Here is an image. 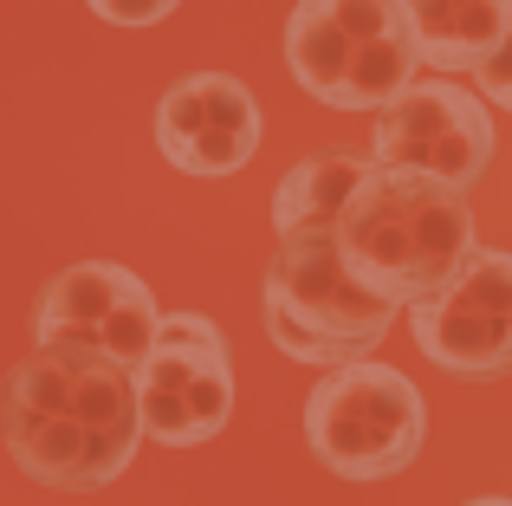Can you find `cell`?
<instances>
[{
  "label": "cell",
  "instance_id": "3",
  "mask_svg": "<svg viewBox=\"0 0 512 506\" xmlns=\"http://www.w3.org/2000/svg\"><path fill=\"white\" fill-rule=\"evenodd\" d=\"M331 221L338 215H299L286 228H273L279 247H273V266H266V331L292 364H312V370L370 357L402 318V305L376 299L344 266Z\"/></svg>",
  "mask_w": 512,
  "mask_h": 506
},
{
  "label": "cell",
  "instance_id": "2",
  "mask_svg": "<svg viewBox=\"0 0 512 506\" xmlns=\"http://www.w3.org/2000/svg\"><path fill=\"white\" fill-rule=\"evenodd\" d=\"M331 241L376 299L409 312L461 273V260L480 247V234H474L467 189H448L435 176H415V169L370 156L357 189L338 202Z\"/></svg>",
  "mask_w": 512,
  "mask_h": 506
},
{
  "label": "cell",
  "instance_id": "4",
  "mask_svg": "<svg viewBox=\"0 0 512 506\" xmlns=\"http://www.w3.org/2000/svg\"><path fill=\"white\" fill-rule=\"evenodd\" d=\"M286 72L331 111H383L409 78H422V46L402 0H299L286 13Z\"/></svg>",
  "mask_w": 512,
  "mask_h": 506
},
{
  "label": "cell",
  "instance_id": "5",
  "mask_svg": "<svg viewBox=\"0 0 512 506\" xmlns=\"http://www.w3.org/2000/svg\"><path fill=\"white\" fill-rule=\"evenodd\" d=\"M305 442L338 481H396L428 442V403L402 370L350 357L305 396Z\"/></svg>",
  "mask_w": 512,
  "mask_h": 506
},
{
  "label": "cell",
  "instance_id": "6",
  "mask_svg": "<svg viewBox=\"0 0 512 506\" xmlns=\"http://www.w3.org/2000/svg\"><path fill=\"white\" fill-rule=\"evenodd\" d=\"M137 377L143 435L163 448H201L234 416V357L214 318L201 312H163L150 351L130 364Z\"/></svg>",
  "mask_w": 512,
  "mask_h": 506
},
{
  "label": "cell",
  "instance_id": "11",
  "mask_svg": "<svg viewBox=\"0 0 512 506\" xmlns=\"http://www.w3.org/2000/svg\"><path fill=\"white\" fill-rule=\"evenodd\" d=\"M415 20L422 72H474L512 33V0H402Z\"/></svg>",
  "mask_w": 512,
  "mask_h": 506
},
{
  "label": "cell",
  "instance_id": "13",
  "mask_svg": "<svg viewBox=\"0 0 512 506\" xmlns=\"http://www.w3.org/2000/svg\"><path fill=\"white\" fill-rule=\"evenodd\" d=\"M474 85H480V98H487V104H500V111H512V33H506L500 46H493L487 59L474 65Z\"/></svg>",
  "mask_w": 512,
  "mask_h": 506
},
{
  "label": "cell",
  "instance_id": "7",
  "mask_svg": "<svg viewBox=\"0 0 512 506\" xmlns=\"http://www.w3.org/2000/svg\"><path fill=\"white\" fill-rule=\"evenodd\" d=\"M493 111L480 91L454 78H409L396 98L376 111V163L435 176L448 189H474L493 163Z\"/></svg>",
  "mask_w": 512,
  "mask_h": 506
},
{
  "label": "cell",
  "instance_id": "8",
  "mask_svg": "<svg viewBox=\"0 0 512 506\" xmlns=\"http://www.w3.org/2000/svg\"><path fill=\"white\" fill-rule=\"evenodd\" d=\"M409 331L428 364L454 377H506L512 370V253L474 247L435 299L409 305Z\"/></svg>",
  "mask_w": 512,
  "mask_h": 506
},
{
  "label": "cell",
  "instance_id": "10",
  "mask_svg": "<svg viewBox=\"0 0 512 506\" xmlns=\"http://www.w3.org/2000/svg\"><path fill=\"white\" fill-rule=\"evenodd\" d=\"M260 98L227 72H188L175 78L156 104V150L169 156L182 176H240L260 156Z\"/></svg>",
  "mask_w": 512,
  "mask_h": 506
},
{
  "label": "cell",
  "instance_id": "1",
  "mask_svg": "<svg viewBox=\"0 0 512 506\" xmlns=\"http://www.w3.org/2000/svg\"><path fill=\"white\" fill-rule=\"evenodd\" d=\"M0 435L33 487L104 494L143 448L137 377L91 344H33V357L7 370Z\"/></svg>",
  "mask_w": 512,
  "mask_h": 506
},
{
  "label": "cell",
  "instance_id": "14",
  "mask_svg": "<svg viewBox=\"0 0 512 506\" xmlns=\"http://www.w3.org/2000/svg\"><path fill=\"white\" fill-rule=\"evenodd\" d=\"M98 20H111V26H163L182 0H85Z\"/></svg>",
  "mask_w": 512,
  "mask_h": 506
},
{
  "label": "cell",
  "instance_id": "9",
  "mask_svg": "<svg viewBox=\"0 0 512 506\" xmlns=\"http://www.w3.org/2000/svg\"><path fill=\"white\" fill-rule=\"evenodd\" d=\"M156 305L150 279H137L117 260H78L39 292L33 305V344H91V351L137 364L156 338Z\"/></svg>",
  "mask_w": 512,
  "mask_h": 506
},
{
  "label": "cell",
  "instance_id": "12",
  "mask_svg": "<svg viewBox=\"0 0 512 506\" xmlns=\"http://www.w3.org/2000/svg\"><path fill=\"white\" fill-rule=\"evenodd\" d=\"M370 169V156H350V150H318L305 163H292L273 189V228L299 215H338V202L357 189V176Z\"/></svg>",
  "mask_w": 512,
  "mask_h": 506
}]
</instances>
